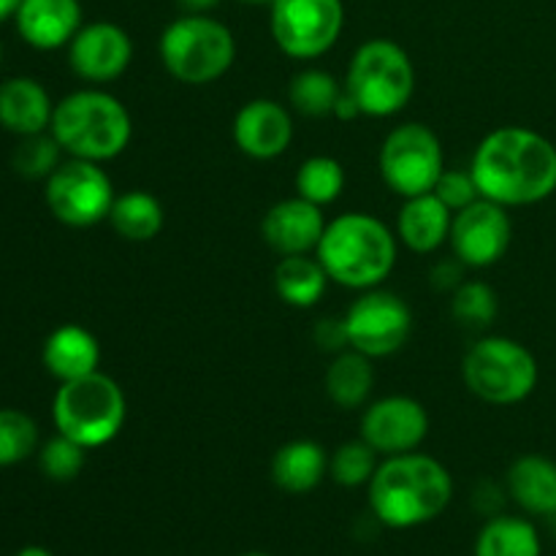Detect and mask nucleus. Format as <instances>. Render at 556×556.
Instances as JSON below:
<instances>
[{
    "label": "nucleus",
    "instance_id": "nucleus-1",
    "mask_svg": "<svg viewBox=\"0 0 556 556\" xmlns=\"http://www.w3.org/2000/svg\"><path fill=\"white\" fill-rule=\"evenodd\" d=\"M470 174L481 199L505 206H532L556 193V147L538 130L505 125L483 136Z\"/></svg>",
    "mask_w": 556,
    "mask_h": 556
},
{
    "label": "nucleus",
    "instance_id": "nucleus-2",
    "mask_svg": "<svg viewBox=\"0 0 556 556\" xmlns=\"http://www.w3.org/2000/svg\"><path fill=\"white\" fill-rule=\"evenodd\" d=\"M454 500V478L434 456H386L369 481V508L380 525L410 530L434 521Z\"/></svg>",
    "mask_w": 556,
    "mask_h": 556
},
{
    "label": "nucleus",
    "instance_id": "nucleus-3",
    "mask_svg": "<svg viewBox=\"0 0 556 556\" xmlns=\"http://www.w3.org/2000/svg\"><path fill=\"white\" fill-rule=\"evenodd\" d=\"M400 239L380 217L367 212H345L326 223L318 255L331 282L351 291L380 288L394 271Z\"/></svg>",
    "mask_w": 556,
    "mask_h": 556
},
{
    "label": "nucleus",
    "instance_id": "nucleus-4",
    "mask_svg": "<svg viewBox=\"0 0 556 556\" xmlns=\"http://www.w3.org/2000/svg\"><path fill=\"white\" fill-rule=\"evenodd\" d=\"M49 130L71 157L106 163L128 150L134 139V119L119 98L90 87L54 103Z\"/></svg>",
    "mask_w": 556,
    "mask_h": 556
},
{
    "label": "nucleus",
    "instance_id": "nucleus-5",
    "mask_svg": "<svg viewBox=\"0 0 556 556\" xmlns=\"http://www.w3.org/2000/svg\"><path fill=\"white\" fill-rule=\"evenodd\" d=\"M168 76L182 85L204 87L223 79L237 60V38L210 14H182L168 22L157 41Z\"/></svg>",
    "mask_w": 556,
    "mask_h": 556
},
{
    "label": "nucleus",
    "instance_id": "nucleus-6",
    "mask_svg": "<svg viewBox=\"0 0 556 556\" xmlns=\"http://www.w3.org/2000/svg\"><path fill=\"white\" fill-rule=\"evenodd\" d=\"M128 400L114 378L101 369L85 378L60 383L52 402L54 429L81 448H103L112 443L125 427Z\"/></svg>",
    "mask_w": 556,
    "mask_h": 556
},
{
    "label": "nucleus",
    "instance_id": "nucleus-7",
    "mask_svg": "<svg viewBox=\"0 0 556 556\" xmlns=\"http://www.w3.org/2000/svg\"><path fill=\"white\" fill-rule=\"evenodd\" d=\"M342 87L362 117H394L416 92V65L396 41L372 38L353 52Z\"/></svg>",
    "mask_w": 556,
    "mask_h": 556
},
{
    "label": "nucleus",
    "instance_id": "nucleus-8",
    "mask_svg": "<svg viewBox=\"0 0 556 556\" xmlns=\"http://www.w3.org/2000/svg\"><path fill=\"white\" fill-rule=\"evenodd\" d=\"M462 378L470 394L486 405L510 407L530 400L541 380L535 353L519 340L492 334L481 337L462 362Z\"/></svg>",
    "mask_w": 556,
    "mask_h": 556
},
{
    "label": "nucleus",
    "instance_id": "nucleus-9",
    "mask_svg": "<svg viewBox=\"0 0 556 556\" xmlns=\"http://www.w3.org/2000/svg\"><path fill=\"white\" fill-rule=\"evenodd\" d=\"M378 168L383 182L402 199L432 193L445 172L440 136L424 123L396 125L380 144Z\"/></svg>",
    "mask_w": 556,
    "mask_h": 556
},
{
    "label": "nucleus",
    "instance_id": "nucleus-10",
    "mask_svg": "<svg viewBox=\"0 0 556 556\" xmlns=\"http://www.w3.org/2000/svg\"><path fill=\"white\" fill-rule=\"evenodd\" d=\"M345 27L342 0H271L269 30L277 49L293 60H315L329 52Z\"/></svg>",
    "mask_w": 556,
    "mask_h": 556
},
{
    "label": "nucleus",
    "instance_id": "nucleus-11",
    "mask_svg": "<svg viewBox=\"0 0 556 556\" xmlns=\"http://www.w3.org/2000/svg\"><path fill=\"white\" fill-rule=\"evenodd\" d=\"M47 206L60 223L71 228H92L109 220L114 204L112 177L101 163L71 161L60 163L58 172L47 179Z\"/></svg>",
    "mask_w": 556,
    "mask_h": 556
},
{
    "label": "nucleus",
    "instance_id": "nucleus-12",
    "mask_svg": "<svg viewBox=\"0 0 556 556\" xmlns=\"http://www.w3.org/2000/svg\"><path fill=\"white\" fill-rule=\"evenodd\" d=\"M342 320H345L348 348L364 353L372 362L394 356L413 334V309L407 307L405 299L383 288L362 291Z\"/></svg>",
    "mask_w": 556,
    "mask_h": 556
},
{
    "label": "nucleus",
    "instance_id": "nucleus-13",
    "mask_svg": "<svg viewBox=\"0 0 556 556\" xmlns=\"http://www.w3.org/2000/svg\"><path fill=\"white\" fill-rule=\"evenodd\" d=\"M510 239L514 223L508 210L489 199H478L454 215L448 244L454 258H459L467 269H489L505 258Z\"/></svg>",
    "mask_w": 556,
    "mask_h": 556
},
{
    "label": "nucleus",
    "instance_id": "nucleus-14",
    "mask_svg": "<svg viewBox=\"0 0 556 556\" xmlns=\"http://www.w3.org/2000/svg\"><path fill=\"white\" fill-rule=\"evenodd\" d=\"M429 434V413L413 396H383L362 416V440L383 456L410 454Z\"/></svg>",
    "mask_w": 556,
    "mask_h": 556
},
{
    "label": "nucleus",
    "instance_id": "nucleus-15",
    "mask_svg": "<svg viewBox=\"0 0 556 556\" xmlns=\"http://www.w3.org/2000/svg\"><path fill=\"white\" fill-rule=\"evenodd\" d=\"M134 60V41L128 30L114 22H90L81 25L68 43V63L79 79L92 85H106L119 79Z\"/></svg>",
    "mask_w": 556,
    "mask_h": 556
},
{
    "label": "nucleus",
    "instance_id": "nucleus-16",
    "mask_svg": "<svg viewBox=\"0 0 556 556\" xmlns=\"http://www.w3.org/2000/svg\"><path fill=\"white\" fill-rule=\"evenodd\" d=\"M233 144L253 161H275L291 147L293 119L282 103L253 98L233 117Z\"/></svg>",
    "mask_w": 556,
    "mask_h": 556
},
{
    "label": "nucleus",
    "instance_id": "nucleus-17",
    "mask_svg": "<svg viewBox=\"0 0 556 556\" xmlns=\"http://www.w3.org/2000/svg\"><path fill=\"white\" fill-rule=\"evenodd\" d=\"M326 223L329 220L320 206L309 204L302 195H293L266 210L261 220V237L277 255H307L318 250Z\"/></svg>",
    "mask_w": 556,
    "mask_h": 556
},
{
    "label": "nucleus",
    "instance_id": "nucleus-18",
    "mask_svg": "<svg viewBox=\"0 0 556 556\" xmlns=\"http://www.w3.org/2000/svg\"><path fill=\"white\" fill-rule=\"evenodd\" d=\"M16 33L33 49L68 47L81 27L79 0H22L14 14Z\"/></svg>",
    "mask_w": 556,
    "mask_h": 556
},
{
    "label": "nucleus",
    "instance_id": "nucleus-19",
    "mask_svg": "<svg viewBox=\"0 0 556 556\" xmlns=\"http://www.w3.org/2000/svg\"><path fill=\"white\" fill-rule=\"evenodd\" d=\"M454 212L434 193L405 199L396 215V239L418 255H429L443 248L451 237Z\"/></svg>",
    "mask_w": 556,
    "mask_h": 556
},
{
    "label": "nucleus",
    "instance_id": "nucleus-20",
    "mask_svg": "<svg viewBox=\"0 0 556 556\" xmlns=\"http://www.w3.org/2000/svg\"><path fill=\"white\" fill-rule=\"evenodd\" d=\"M54 103L47 87L30 76H11L0 85V125L16 136L43 134L52 125Z\"/></svg>",
    "mask_w": 556,
    "mask_h": 556
},
{
    "label": "nucleus",
    "instance_id": "nucleus-21",
    "mask_svg": "<svg viewBox=\"0 0 556 556\" xmlns=\"http://www.w3.org/2000/svg\"><path fill=\"white\" fill-rule=\"evenodd\" d=\"M41 362L54 380L68 383V380L98 372V364H101V345H98L96 334L87 331L85 326L65 324L47 337L41 351Z\"/></svg>",
    "mask_w": 556,
    "mask_h": 556
},
{
    "label": "nucleus",
    "instance_id": "nucleus-22",
    "mask_svg": "<svg viewBox=\"0 0 556 556\" xmlns=\"http://www.w3.org/2000/svg\"><path fill=\"white\" fill-rule=\"evenodd\" d=\"M329 476V454L315 440H291L271 456V481L288 494H309Z\"/></svg>",
    "mask_w": 556,
    "mask_h": 556
},
{
    "label": "nucleus",
    "instance_id": "nucleus-23",
    "mask_svg": "<svg viewBox=\"0 0 556 556\" xmlns=\"http://www.w3.org/2000/svg\"><path fill=\"white\" fill-rule=\"evenodd\" d=\"M508 494L532 516L556 514V462L541 454H525L508 467Z\"/></svg>",
    "mask_w": 556,
    "mask_h": 556
},
{
    "label": "nucleus",
    "instance_id": "nucleus-24",
    "mask_svg": "<svg viewBox=\"0 0 556 556\" xmlns=\"http://www.w3.org/2000/svg\"><path fill=\"white\" fill-rule=\"evenodd\" d=\"M324 389L326 394H329V400L334 402L337 407H342V410L364 407L375 389L372 358L353 351V348L337 353V356L331 358L329 367H326Z\"/></svg>",
    "mask_w": 556,
    "mask_h": 556
},
{
    "label": "nucleus",
    "instance_id": "nucleus-25",
    "mask_svg": "<svg viewBox=\"0 0 556 556\" xmlns=\"http://www.w3.org/2000/svg\"><path fill=\"white\" fill-rule=\"evenodd\" d=\"M329 275L320 266L318 255H282L275 266V291L288 307L309 309L324 299Z\"/></svg>",
    "mask_w": 556,
    "mask_h": 556
},
{
    "label": "nucleus",
    "instance_id": "nucleus-26",
    "mask_svg": "<svg viewBox=\"0 0 556 556\" xmlns=\"http://www.w3.org/2000/svg\"><path fill=\"white\" fill-rule=\"evenodd\" d=\"M109 223L114 231L128 242H150L163 231V215L161 201L147 190H128V193L117 195L109 212Z\"/></svg>",
    "mask_w": 556,
    "mask_h": 556
},
{
    "label": "nucleus",
    "instance_id": "nucleus-27",
    "mask_svg": "<svg viewBox=\"0 0 556 556\" xmlns=\"http://www.w3.org/2000/svg\"><path fill=\"white\" fill-rule=\"evenodd\" d=\"M476 556H541V535L519 516H492L478 535Z\"/></svg>",
    "mask_w": 556,
    "mask_h": 556
},
{
    "label": "nucleus",
    "instance_id": "nucleus-28",
    "mask_svg": "<svg viewBox=\"0 0 556 556\" xmlns=\"http://www.w3.org/2000/svg\"><path fill=\"white\" fill-rule=\"evenodd\" d=\"M345 87L320 68H304L288 85V101L304 117H331Z\"/></svg>",
    "mask_w": 556,
    "mask_h": 556
},
{
    "label": "nucleus",
    "instance_id": "nucleus-29",
    "mask_svg": "<svg viewBox=\"0 0 556 556\" xmlns=\"http://www.w3.org/2000/svg\"><path fill=\"white\" fill-rule=\"evenodd\" d=\"M293 185H296V195L324 210L334 204L345 190V168L337 157L313 155L299 166Z\"/></svg>",
    "mask_w": 556,
    "mask_h": 556
},
{
    "label": "nucleus",
    "instance_id": "nucleus-30",
    "mask_svg": "<svg viewBox=\"0 0 556 556\" xmlns=\"http://www.w3.org/2000/svg\"><path fill=\"white\" fill-rule=\"evenodd\" d=\"M378 465V451L369 448V445L358 438L353 440V443H342L340 448L329 456V476L337 486H369Z\"/></svg>",
    "mask_w": 556,
    "mask_h": 556
},
{
    "label": "nucleus",
    "instance_id": "nucleus-31",
    "mask_svg": "<svg viewBox=\"0 0 556 556\" xmlns=\"http://www.w3.org/2000/svg\"><path fill=\"white\" fill-rule=\"evenodd\" d=\"M60 155H63V147L58 144L52 130H43V134L20 136L11 163H14L16 174H22L25 179H49L63 163Z\"/></svg>",
    "mask_w": 556,
    "mask_h": 556
},
{
    "label": "nucleus",
    "instance_id": "nucleus-32",
    "mask_svg": "<svg viewBox=\"0 0 556 556\" xmlns=\"http://www.w3.org/2000/svg\"><path fill=\"white\" fill-rule=\"evenodd\" d=\"M451 313L459 324L472 326V329L492 326L500 313L497 291L483 280H465L451 293Z\"/></svg>",
    "mask_w": 556,
    "mask_h": 556
},
{
    "label": "nucleus",
    "instance_id": "nucleus-33",
    "mask_svg": "<svg viewBox=\"0 0 556 556\" xmlns=\"http://www.w3.org/2000/svg\"><path fill=\"white\" fill-rule=\"evenodd\" d=\"M38 448V427L27 413L0 407V467H14Z\"/></svg>",
    "mask_w": 556,
    "mask_h": 556
},
{
    "label": "nucleus",
    "instance_id": "nucleus-34",
    "mask_svg": "<svg viewBox=\"0 0 556 556\" xmlns=\"http://www.w3.org/2000/svg\"><path fill=\"white\" fill-rule=\"evenodd\" d=\"M87 462V448H81L79 443H74L71 438L58 432V438L47 440L38 454V465H41V472L49 478V481L68 483L85 470Z\"/></svg>",
    "mask_w": 556,
    "mask_h": 556
},
{
    "label": "nucleus",
    "instance_id": "nucleus-35",
    "mask_svg": "<svg viewBox=\"0 0 556 556\" xmlns=\"http://www.w3.org/2000/svg\"><path fill=\"white\" fill-rule=\"evenodd\" d=\"M432 193L438 195V199L443 201L451 212H454V215L456 212L465 210V206H470L472 201L481 199V190H478L472 174L459 172V168H445V172L440 174V179H438V185H434Z\"/></svg>",
    "mask_w": 556,
    "mask_h": 556
},
{
    "label": "nucleus",
    "instance_id": "nucleus-36",
    "mask_svg": "<svg viewBox=\"0 0 556 556\" xmlns=\"http://www.w3.org/2000/svg\"><path fill=\"white\" fill-rule=\"evenodd\" d=\"M313 340L320 351L326 353H342L348 351V334H345V320L342 318H324L315 324Z\"/></svg>",
    "mask_w": 556,
    "mask_h": 556
},
{
    "label": "nucleus",
    "instance_id": "nucleus-37",
    "mask_svg": "<svg viewBox=\"0 0 556 556\" xmlns=\"http://www.w3.org/2000/svg\"><path fill=\"white\" fill-rule=\"evenodd\" d=\"M465 269H467V266L462 264L459 258L440 261V264L432 269V275H429V282H432V286L438 288V291L454 293L456 288H459L462 282H465Z\"/></svg>",
    "mask_w": 556,
    "mask_h": 556
},
{
    "label": "nucleus",
    "instance_id": "nucleus-38",
    "mask_svg": "<svg viewBox=\"0 0 556 556\" xmlns=\"http://www.w3.org/2000/svg\"><path fill=\"white\" fill-rule=\"evenodd\" d=\"M177 3L185 14H210V11L217 9L223 0H177Z\"/></svg>",
    "mask_w": 556,
    "mask_h": 556
},
{
    "label": "nucleus",
    "instance_id": "nucleus-39",
    "mask_svg": "<svg viewBox=\"0 0 556 556\" xmlns=\"http://www.w3.org/2000/svg\"><path fill=\"white\" fill-rule=\"evenodd\" d=\"M22 0H0V22L9 20V16L16 14V9H20Z\"/></svg>",
    "mask_w": 556,
    "mask_h": 556
},
{
    "label": "nucleus",
    "instance_id": "nucleus-40",
    "mask_svg": "<svg viewBox=\"0 0 556 556\" xmlns=\"http://www.w3.org/2000/svg\"><path fill=\"white\" fill-rule=\"evenodd\" d=\"M16 556H52V554H49L47 548H41V546H25Z\"/></svg>",
    "mask_w": 556,
    "mask_h": 556
},
{
    "label": "nucleus",
    "instance_id": "nucleus-41",
    "mask_svg": "<svg viewBox=\"0 0 556 556\" xmlns=\"http://www.w3.org/2000/svg\"><path fill=\"white\" fill-rule=\"evenodd\" d=\"M239 3H244V5H269L271 0H239Z\"/></svg>",
    "mask_w": 556,
    "mask_h": 556
},
{
    "label": "nucleus",
    "instance_id": "nucleus-42",
    "mask_svg": "<svg viewBox=\"0 0 556 556\" xmlns=\"http://www.w3.org/2000/svg\"><path fill=\"white\" fill-rule=\"evenodd\" d=\"M242 556H271V554H261V552H253V554H242Z\"/></svg>",
    "mask_w": 556,
    "mask_h": 556
},
{
    "label": "nucleus",
    "instance_id": "nucleus-43",
    "mask_svg": "<svg viewBox=\"0 0 556 556\" xmlns=\"http://www.w3.org/2000/svg\"><path fill=\"white\" fill-rule=\"evenodd\" d=\"M0 60H3V47H0Z\"/></svg>",
    "mask_w": 556,
    "mask_h": 556
}]
</instances>
